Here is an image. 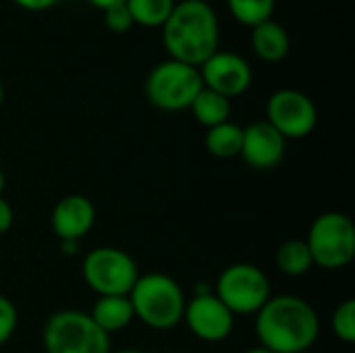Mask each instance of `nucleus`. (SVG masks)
Wrapping results in <instances>:
<instances>
[{"label":"nucleus","instance_id":"4be33fe9","mask_svg":"<svg viewBox=\"0 0 355 353\" xmlns=\"http://www.w3.org/2000/svg\"><path fill=\"white\" fill-rule=\"evenodd\" d=\"M19 325V312L17 306L6 298L0 295V347L10 341Z\"/></svg>","mask_w":355,"mask_h":353},{"label":"nucleus","instance_id":"9b49d317","mask_svg":"<svg viewBox=\"0 0 355 353\" xmlns=\"http://www.w3.org/2000/svg\"><path fill=\"white\" fill-rule=\"evenodd\" d=\"M200 75H202L204 87H208L229 100L245 94L254 79L250 62L243 56L229 52V50H216L200 67Z\"/></svg>","mask_w":355,"mask_h":353},{"label":"nucleus","instance_id":"dca6fc26","mask_svg":"<svg viewBox=\"0 0 355 353\" xmlns=\"http://www.w3.org/2000/svg\"><path fill=\"white\" fill-rule=\"evenodd\" d=\"M193 119L204 125L206 129L210 127H216L220 123H227L229 117H231V100L208 89V87H202L200 94L196 96V100L191 102L189 106Z\"/></svg>","mask_w":355,"mask_h":353},{"label":"nucleus","instance_id":"6e6552de","mask_svg":"<svg viewBox=\"0 0 355 353\" xmlns=\"http://www.w3.org/2000/svg\"><path fill=\"white\" fill-rule=\"evenodd\" d=\"M212 291L235 316H256L260 308L272 298L266 273L250 262H237L227 266L218 275Z\"/></svg>","mask_w":355,"mask_h":353},{"label":"nucleus","instance_id":"f3484780","mask_svg":"<svg viewBox=\"0 0 355 353\" xmlns=\"http://www.w3.org/2000/svg\"><path fill=\"white\" fill-rule=\"evenodd\" d=\"M206 150L220 160L237 158L241 154V144H243V127H239L233 121L220 123L216 127H210L206 133Z\"/></svg>","mask_w":355,"mask_h":353},{"label":"nucleus","instance_id":"412c9836","mask_svg":"<svg viewBox=\"0 0 355 353\" xmlns=\"http://www.w3.org/2000/svg\"><path fill=\"white\" fill-rule=\"evenodd\" d=\"M333 335L343 343H355V300L339 304L331 316Z\"/></svg>","mask_w":355,"mask_h":353},{"label":"nucleus","instance_id":"a211bd4d","mask_svg":"<svg viewBox=\"0 0 355 353\" xmlns=\"http://www.w3.org/2000/svg\"><path fill=\"white\" fill-rule=\"evenodd\" d=\"M277 266L287 277H304L310 273L314 260L306 239H287L277 252Z\"/></svg>","mask_w":355,"mask_h":353},{"label":"nucleus","instance_id":"7ed1b4c3","mask_svg":"<svg viewBox=\"0 0 355 353\" xmlns=\"http://www.w3.org/2000/svg\"><path fill=\"white\" fill-rule=\"evenodd\" d=\"M135 318L154 331H168L183 322L185 291L181 285L164 273L139 275L129 293Z\"/></svg>","mask_w":355,"mask_h":353},{"label":"nucleus","instance_id":"f257e3e1","mask_svg":"<svg viewBox=\"0 0 355 353\" xmlns=\"http://www.w3.org/2000/svg\"><path fill=\"white\" fill-rule=\"evenodd\" d=\"M256 335L268 352L304 353L320 335V318L300 295H272L256 314Z\"/></svg>","mask_w":355,"mask_h":353},{"label":"nucleus","instance_id":"5701e85b","mask_svg":"<svg viewBox=\"0 0 355 353\" xmlns=\"http://www.w3.org/2000/svg\"><path fill=\"white\" fill-rule=\"evenodd\" d=\"M104 23L110 31L114 33H127L135 23H133V17L127 8V4H116V6H110L104 10Z\"/></svg>","mask_w":355,"mask_h":353},{"label":"nucleus","instance_id":"aec40b11","mask_svg":"<svg viewBox=\"0 0 355 353\" xmlns=\"http://www.w3.org/2000/svg\"><path fill=\"white\" fill-rule=\"evenodd\" d=\"M231 15L248 25V27H256L268 19H272V10L277 6V0H227Z\"/></svg>","mask_w":355,"mask_h":353},{"label":"nucleus","instance_id":"b1692460","mask_svg":"<svg viewBox=\"0 0 355 353\" xmlns=\"http://www.w3.org/2000/svg\"><path fill=\"white\" fill-rule=\"evenodd\" d=\"M12 223H15V210L10 202L4 196H0V235H6L12 229Z\"/></svg>","mask_w":355,"mask_h":353},{"label":"nucleus","instance_id":"393cba45","mask_svg":"<svg viewBox=\"0 0 355 353\" xmlns=\"http://www.w3.org/2000/svg\"><path fill=\"white\" fill-rule=\"evenodd\" d=\"M17 6H21V8H25V10H33V12H37V10H48L50 6H54L58 0H12Z\"/></svg>","mask_w":355,"mask_h":353},{"label":"nucleus","instance_id":"a878e982","mask_svg":"<svg viewBox=\"0 0 355 353\" xmlns=\"http://www.w3.org/2000/svg\"><path fill=\"white\" fill-rule=\"evenodd\" d=\"M64 256H75L79 252V241H58Z\"/></svg>","mask_w":355,"mask_h":353},{"label":"nucleus","instance_id":"423d86ee","mask_svg":"<svg viewBox=\"0 0 355 353\" xmlns=\"http://www.w3.org/2000/svg\"><path fill=\"white\" fill-rule=\"evenodd\" d=\"M202 87L200 69L173 58L156 64L146 79L148 102L164 112L189 110Z\"/></svg>","mask_w":355,"mask_h":353},{"label":"nucleus","instance_id":"cd10ccee","mask_svg":"<svg viewBox=\"0 0 355 353\" xmlns=\"http://www.w3.org/2000/svg\"><path fill=\"white\" fill-rule=\"evenodd\" d=\"M4 187H6V177H4V171L0 169V196L4 193Z\"/></svg>","mask_w":355,"mask_h":353},{"label":"nucleus","instance_id":"39448f33","mask_svg":"<svg viewBox=\"0 0 355 353\" xmlns=\"http://www.w3.org/2000/svg\"><path fill=\"white\" fill-rule=\"evenodd\" d=\"M306 243L314 266L324 270H341L355 258L354 221L343 212H322L310 225Z\"/></svg>","mask_w":355,"mask_h":353},{"label":"nucleus","instance_id":"c756f323","mask_svg":"<svg viewBox=\"0 0 355 353\" xmlns=\"http://www.w3.org/2000/svg\"><path fill=\"white\" fill-rule=\"evenodd\" d=\"M110 353H144V352H137V350H121V352H110Z\"/></svg>","mask_w":355,"mask_h":353},{"label":"nucleus","instance_id":"6ab92c4d","mask_svg":"<svg viewBox=\"0 0 355 353\" xmlns=\"http://www.w3.org/2000/svg\"><path fill=\"white\" fill-rule=\"evenodd\" d=\"M133 23L144 27H162L175 8V0H125Z\"/></svg>","mask_w":355,"mask_h":353},{"label":"nucleus","instance_id":"4468645a","mask_svg":"<svg viewBox=\"0 0 355 353\" xmlns=\"http://www.w3.org/2000/svg\"><path fill=\"white\" fill-rule=\"evenodd\" d=\"M87 314L106 335L119 333L135 320L129 295H102L96 300L92 312Z\"/></svg>","mask_w":355,"mask_h":353},{"label":"nucleus","instance_id":"ddd939ff","mask_svg":"<svg viewBox=\"0 0 355 353\" xmlns=\"http://www.w3.org/2000/svg\"><path fill=\"white\" fill-rule=\"evenodd\" d=\"M96 225V208L87 196L69 193L56 202L50 227L58 241H81Z\"/></svg>","mask_w":355,"mask_h":353},{"label":"nucleus","instance_id":"1a4fd4ad","mask_svg":"<svg viewBox=\"0 0 355 353\" xmlns=\"http://www.w3.org/2000/svg\"><path fill=\"white\" fill-rule=\"evenodd\" d=\"M266 123H270L287 141L308 137L318 123V110L310 96L300 89H277L266 102Z\"/></svg>","mask_w":355,"mask_h":353},{"label":"nucleus","instance_id":"f03ea898","mask_svg":"<svg viewBox=\"0 0 355 353\" xmlns=\"http://www.w3.org/2000/svg\"><path fill=\"white\" fill-rule=\"evenodd\" d=\"M218 17L206 0H183L175 4L162 25V44L168 56L198 69L218 50Z\"/></svg>","mask_w":355,"mask_h":353},{"label":"nucleus","instance_id":"2eb2a0df","mask_svg":"<svg viewBox=\"0 0 355 353\" xmlns=\"http://www.w3.org/2000/svg\"><path fill=\"white\" fill-rule=\"evenodd\" d=\"M252 48L256 56L264 62H281L291 48V40L287 29L268 19L256 27H252Z\"/></svg>","mask_w":355,"mask_h":353},{"label":"nucleus","instance_id":"9d476101","mask_svg":"<svg viewBox=\"0 0 355 353\" xmlns=\"http://www.w3.org/2000/svg\"><path fill=\"white\" fill-rule=\"evenodd\" d=\"M183 322L193 337L206 343H220L231 337L235 329V314L204 287H198L185 304Z\"/></svg>","mask_w":355,"mask_h":353},{"label":"nucleus","instance_id":"f8f14e48","mask_svg":"<svg viewBox=\"0 0 355 353\" xmlns=\"http://www.w3.org/2000/svg\"><path fill=\"white\" fill-rule=\"evenodd\" d=\"M287 152V139L266 121H254L243 127L241 158L254 171L277 169Z\"/></svg>","mask_w":355,"mask_h":353},{"label":"nucleus","instance_id":"7c9ffc66","mask_svg":"<svg viewBox=\"0 0 355 353\" xmlns=\"http://www.w3.org/2000/svg\"><path fill=\"white\" fill-rule=\"evenodd\" d=\"M2 102H4V87H2V83H0V106H2Z\"/></svg>","mask_w":355,"mask_h":353},{"label":"nucleus","instance_id":"bb28decb","mask_svg":"<svg viewBox=\"0 0 355 353\" xmlns=\"http://www.w3.org/2000/svg\"><path fill=\"white\" fill-rule=\"evenodd\" d=\"M92 6H96V8H100V10H106V8H110V6H116V4H123L125 0H87Z\"/></svg>","mask_w":355,"mask_h":353},{"label":"nucleus","instance_id":"c85d7f7f","mask_svg":"<svg viewBox=\"0 0 355 353\" xmlns=\"http://www.w3.org/2000/svg\"><path fill=\"white\" fill-rule=\"evenodd\" d=\"M243 353H272V352H268V350H264L262 345H258V347H252V350H248V352H243Z\"/></svg>","mask_w":355,"mask_h":353},{"label":"nucleus","instance_id":"20e7f679","mask_svg":"<svg viewBox=\"0 0 355 353\" xmlns=\"http://www.w3.org/2000/svg\"><path fill=\"white\" fill-rule=\"evenodd\" d=\"M46 353H110V335H106L87 312L58 310L42 331Z\"/></svg>","mask_w":355,"mask_h":353},{"label":"nucleus","instance_id":"0eeeda50","mask_svg":"<svg viewBox=\"0 0 355 353\" xmlns=\"http://www.w3.org/2000/svg\"><path fill=\"white\" fill-rule=\"evenodd\" d=\"M81 277L98 298L129 295L139 279V266L129 252L102 246L85 254L81 262Z\"/></svg>","mask_w":355,"mask_h":353}]
</instances>
